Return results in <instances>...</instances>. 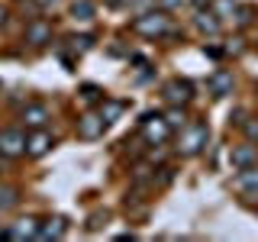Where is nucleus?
I'll list each match as a JSON object with an SVG mask.
<instances>
[{
    "label": "nucleus",
    "instance_id": "nucleus-6",
    "mask_svg": "<svg viewBox=\"0 0 258 242\" xmlns=\"http://www.w3.org/2000/svg\"><path fill=\"white\" fill-rule=\"evenodd\" d=\"M161 97H165L168 103H174V107H184V103H190V97H194V84L184 81V78H174V81H168V84L161 87Z\"/></svg>",
    "mask_w": 258,
    "mask_h": 242
},
{
    "label": "nucleus",
    "instance_id": "nucleus-31",
    "mask_svg": "<svg viewBox=\"0 0 258 242\" xmlns=\"http://www.w3.org/2000/svg\"><path fill=\"white\" fill-rule=\"evenodd\" d=\"M0 213H4V210H0Z\"/></svg>",
    "mask_w": 258,
    "mask_h": 242
},
{
    "label": "nucleus",
    "instance_id": "nucleus-15",
    "mask_svg": "<svg viewBox=\"0 0 258 242\" xmlns=\"http://www.w3.org/2000/svg\"><path fill=\"white\" fill-rule=\"evenodd\" d=\"M64 232H68V220L64 216H55V220H48V223H42L39 226V239H61Z\"/></svg>",
    "mask_w": 258,
    "mask_h": 242
},
{
    "label": "nucleus",
    "instance_id": "nucleus-14",
    "mask_svg": "<svg viewBox=\"0 0 258 242\" xmlns=\"http://www.w3.org/2000/svg\"><path fill=\"white\" fill-rule=\"evenodd\" d=\"M220 23H223V20H220V16H216L213 10H210V13H207V10H200L197 16H194V26L204 32V36H220Z\"/></svg>",
    "mask_w": 258,
    "mask_h": 242
},
{
    "label": "nucleus",
    "instance_id": "nucleus-1",
    "mask_svg": "<svg viewBox=\"0 0 258 242\" xmlns=\"http://www.w3.org/2000/svg\"><path fill=\"white\" fill-rule=\"evenodd\" d=\"M133 29L145 39H161L171 32V20H168L165 10H149V13H139L133 20Z\"/></svg>",
    "mask_w": 258,
    "mask_h": 242
},
{
    "label": "nucleus",
    "instance_id": "nucleus-27",
    "mask_svg": "<svg viewBox=\"0 0 258 242\" xmlns=\"http://www.w3.org/2000/svg\"><path fill=\"white\" fill-rule=\"evenodd\" d=\"M32 4H36V7H39V10H52V7H55V4H58V0H32Z\"/></svg>",
    "mask_w": 258,
    "mask_h": 242
},
{
    "label": "nucleus",
    "instance_id": "nucleus-30",
    "mask_svg": "<svg viewBox=\"0 0 258 242\" xmlns=\"http://www.w3.org/2000/svg\"><path fill=\"white\" fill-rule=\"evenodd\" d=\"M7 20V10H4V7H0V23H4Z\"/></svg>",
    "mask_w": 258,
    "mask_h": 242
},
{
    "label": "nucleus",
    "instance_id": "nucleus-26",
    "mask_svg": "<svg viewBox=\"0 0 258 242\" xmlns=\"http://www.w3.org/2000/svg\"><path fill=\"white\" fill-rule=\"evenodd\" d=\"M204 55H210V58H223L226 48H216V45H204Z\"/></svg>",
    "mask_w": 258,
    "mask_h": 242
},
{
    "label": "nucleus",
    "instance_id": "nucleus-4",
    "mask_svg": "<svg viewBox=\"0 0 258 242\" xmlns=\"http://www.w3.org/2000/svg\"><path fill=\"white\" fill-rule=\"evenodd\" d=\"M26 139L29 136L23 133V129H0V155H7V158H20V155H26Z\"/></svg>",
    "mask_w": 258,
    "mask_h": 242
},
{
    "label": "nucleus",
    "instance_id": "nucleus-13",
    "mask_svg": "<svg viewBox=\"0 0 258 242\" xmlns=\"http://www.w3.org/2000/svg\"><path fill=\"white\" fill-rule=\"evenodd\" d=\"M210 91H213V97H229L232 94V71H213L210 75Z\"/></svg>",
    "mask_w": 258,
    "mask_h": 242
},
{
    "label": "nucleus",
    "instance_id": "nucleus-22",
    "mask_svg": "<svg viewBox=\"0 0 258 242\" xmlns=\"http://www.w3.org/2000/svg\"><path fill=\"white\" fill-rule=\"evenodd\" d=\"M232 20H236L239 26H248V23L255 20V7H239V10H236V16H232Z\"/></svg>",
    "mask_w": 258,
    "mask_h": 242
},
{
    "label": "nucleus",
    "instance_id": "nucleus-9",
    "mask_svg": "<svg viewBox=\"0 0 258 242\" xmlns=\"http://www.w3.org/2000/svg\"><path fill=\"white\" fill-rule=\"evenodd\" d=\"M229 161H232V168H236V171H242V168H252V165H258V149H255L252 142L232 145V152H229Z\"/></svg>",
    "mask_w": 258,
    "mask_h": 242
},
{
    "label": "nucleus",
    "instance_id": "nucleus-8",
    "mask_svg": "<svg viewBox=\"0 0 258 242\" xmlns=\"http://www.w3.org/2000/svg\"><path fill=\"white\" fill-rule=\"evenodd\" d=\"M52 145H55L52 133H45V129H32V136L26 139V155L29 158H42V155L52 152Z\"/></svg>",
    "mask_w": 258,
    "mask_h": 242
},
{
    "label": "nucleus",
    "instance_id": "nucleus-5",
    "mask_svg": "<svg viewBox=\"0 0 258 242\" xmlns=\"http://www.w3.org/2000/svg\"><path fill=\"white\" fill-rule=\"evenodd\" d=\"M107 119L100 116V110L97 113H84V116H78V136L81 139H87V142H94V139H100L103 133H107Z\"/></svg>",
    "mask_w": 258,
    "mask_h": 242
},
{
    "label": "nucleus",
    "instance_id": "nucleus-17",
    "mask_svg": "<svg viewBox=\"0 0 258 242\" xmlns=\"http://www.w3.org/2000/svg\"><path fill=\"white\" fill-rule=\"evenodd\" d=\"M210 10L220 16V20H232L236 10H239V4H236V0H213V4H210Z\"/></svg>",
    "mask_w": 258,
    "mask_h": 242
},
{
    "label": "nucleus",
    "instance_id": "nucleus-21",
    "mask_svg": "<svg viewBox=\"0 0 258 242\" xmlns=\"http://www.w3.org/2000/svg\"><path fill=\"white\" fill-rule=\"evenodd\" d=\"M81 97H84L87 103H97V100H103V91L97 84H84V87H81Z\"/></svg>",
    "mask_w": 258,
    "mask_h": 242
},
{
    "label": "nucleus",
    "instance_id": "nucleus-25",
    "mask_svg": "<svg viewBox=\"0 0 258 242\" xmlns=\"http://www.w3.org/2000/svg\"><path fill=\"white\" fill-rule=\"evenodd\" d=\"M242 129H245L248 142H255V139H258V119H248V123H242Z\"/></svg>",
    "mask_w": 258,
    "mask_h": 242
},
{
    "label": "nucleus",
    "instance_id": "nucleus-12",
    "mask_svg": "<svg viewBox=\"0 0 258 242\" xmlns=\"http://www.w3.org/2000/svg\"><path fill=\"white\" fill-rule=\"evenodd\" d=\"M236 188H239L242 194H248V197H258V165L242 168L239 177H236Z\"/></svg>",
    "mask_w": 258,
    "mask_h": 242
},
{
    "label": "nucleus",
    "instance_id": "nucleus-20",
    "mask_svg": "<svg viewBox=\"0 0 258 242\" xmlns=\"http://www.w3.org/2000/svg\"><path fill=\"white\" fill-rule=\"evenodd\" d=\"M16 204H20V194H16V188H0V210H13Z\"/></svg>",
    "mask_w": 258,
    "mask_h": 242
},
{
    "label": "nucleus",
    "instance_id": "nucleus-29",
    "mask_svg": "<svg viewBox=\"0 0 258 242\" xmlns=\"http://www.w3.org/2000/svg\"><path fill=\"white\" fill-rule=\"evenodd\" d=\"M213 4V0H194V7H197V10H204V7H210Z\"/></svg>",
    "mask_w": 258,
    "mask_h": 242
},
{
    "label": "nucleus",
    "instance_id": "nucleus-24",
    "mask_svg": "<svg viewBox=\"0 0 258 242\" xmlns=\"http://www.w3.org/2000/svg\"><path fill=\"white\" fill-rule=\"evenodd\" d=\"M242 52H245L242 39H229V42H226V55H242Z\"/></svg>",
    "mask_w": 258,
    "mask_h": 242
},
{
    "label": "nucleus",
    "instance_id": "nucleus-16",
    "mask_svg": "<svg viewBox=\"0 0 258 242\" xmlns=\"http://www.w3.org/2000/svg\"><path fill=\"white\" fill-rule=\"evenodd\" d=\"M123 110H126V103H123V100H107V97L100 100V116L107 119V123L119 119V116H123Z\"/></svg>",
    "mask_w": 258,
    "mask_h": 242
},
{
    "label": "nucleus",
    "instance_id": "nucleus-3",
    "mask_svg": "<svg viewBox=\"0 0 258 242\" xmlns=\"http://www.w3.org/2000/svg\"><path fill=\"white\" fill-rule=\"evenodd\" d=\"M139 123H142V136H145L152 145H165L168 136H171V126H168V119L158 116V113H145Z\"/></svg>",
    "mask_w": 258,
    "mask_h": 242
},
{
    "label": "nucleus",
    "instance_id": "nucleus-7",
    "mask_svg": "<svg viewBox=\"0 0 258 242\" xmlns=\"http://www.w3.org/2000/svg\"><path fill=\"white\" fill-rule=\"evenodd\" d=\"M39 220H32V216H26V220H20L16 226H4L0 229V239H16V242H23V239H39Z\"/></svg>",
    "mask_w": 258,
    "mask_h": 242
},
{
    "label": "nucleus",
    "instance_id": "nucleus-23",
    "mask_svg": "<svg viewBox=\"0 0 258 242\" xmlns=\"http://www.w3.org/2000/svg\"><path fill=\"white\" fill-rule=\"evenodd\" d=\"M71 45H75V52H87V48H94V36H75Z\"/></svg>",
    "mask_w": 258,
    "mask_h": 242
},
{
    "label": "nucleus",
    "instance_id": "nucleus-18",
    "mask_svg": "<svg viewBox=\"0 0 258 242\" xmlns=\"http://www.w3.org/2000/svg\"><path fill=\"white\" fill-rule=\"evenodd\" d=\"M94 4H91V0H75V4H71V16H75V20H94Z\"/></svg>",
    "mask_w": 258,
    "mask_h": 242
},
{
    "label": "nucleus",
    "instance_id": "nucleus-28",
    "mask_svg": "<svg viewBox=\"0 0 258 242\" xmlns=\"http://www.w3.org/2000/svg\"><path fill=\"white\" fill-rule=\"evenodd\" d=\"M158 4H161V7H165V10H177V7H181V4H184V0H158Z\"/></svg>",
    "mask_w": 258,
    "mask_h": 242
},
{
    "label": "nucleus",
    "instance_id": "nucleus-19",
    "mask_svg": "<svg viewBox=\"0 0 258 242\" xmlns=\"http://www.w3.org/2000/svg\"><path fill=\"white\" fill-rule=\"evenodd\" d=\"M165 119H168L171 129H184V126H187V113H184V107H174V103H171V110L165 113Z\"/></svg>",
    "mask_w": 258,
    "mask_h": 242
},
{
    "label": "nucleus",
    "instance_id": "nucleus-2",
    "mask_svg": "<svg viewBox=\"0 0 258 242\" xmlns=\"http://www.w3.org/2000/svg\"><path fill=\"white\" fill-rule=\"evenodd\" d=\"M207 142H210V129H207V123H194V126H187V129L181 133V145H177V152H181L184 158L200 155V152L207 149Z\"/></svg>",
    "mask_w": 258,
    "mask_h": 242
},
{
    "label": "nucleus",
    "instance_id": "nucleus-10",
    "mask_svg": "<svg viewBox=\"0 0 258 242\" xmlns=\"http://www.w3.org/2000/svg\"><path fill=\"white\" fill-rule=\"evenodd\" d=\"M48 107L45 103H26L23 107V123H26L29 129H45V123H48Z\"/></svg>",
    "mask_w": 258,
    "mask_h": 242
},
{
    "label": "nucleus",
    "instance_id": "nucleus-11",
    "mask_svg": "<svg viewBox=\"0 0 258 242\" xmlns=\"http://www.w3.org/2000/svg\"><path fill=\"white\" fill-rule=\"evenodd\" d=\"M26 42L29 45H45V42H52V26H48L45 20H32L29 26H26Z\"/></svg>",
    "mask_w": 258,
    "mask_h": 242
}]
</instances>
